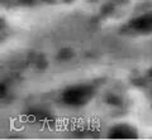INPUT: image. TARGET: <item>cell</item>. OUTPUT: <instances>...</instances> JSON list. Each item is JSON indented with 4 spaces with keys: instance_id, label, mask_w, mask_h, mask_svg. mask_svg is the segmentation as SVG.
<instances>
[{
    "instance_id": "cell-3",
    "label": "cell",
    "mask_w": 152,
    "mask_h": 140,
    "mask_svg": "<svg viewBox=\"0 0 152 140\" xmlns=\"http://www.w3.org/2000/svg\"><path fill=\"white\" fill-rule=\"evenodd\" d=\"M131 25L136 30H140L142 33H151L152 32V14H145L133 19Z\"/></svg>"
},
{
    "instance_id": "cell-1",
    "label": "cell",
    "mask_w": 152,
    "mask_h": 140,
    "mask_svg": "<svg viewBox=\"0 0 152 140\" xmlns=\"http://www.w3.org/2000/svg\"><path fill=\"white\" fill-rule=\"evenodd\" d=\"M94 95V90L89 85H77L71 86L64 92V101L67 105L81 106L91 99Z\"/></svg>"
},
{
    "instance_id": "cell-2",
    "label": "cell",
    "mask_w": 152,
    "mask_h": 140,
    "mask_svg": "<svg viewBox=\"0 0 152 140\" xmlns=\"http://www.w3.org/2000/svg\"><path fill=\"white\" fill-rule=\"evenodd\" d=\"M138 136V131L127 123L117 124L109 130V138L113 139H134Z\"/></svg>"
}]
</instances>
